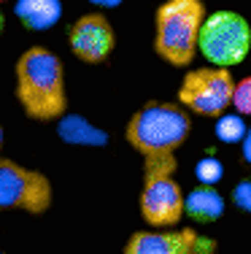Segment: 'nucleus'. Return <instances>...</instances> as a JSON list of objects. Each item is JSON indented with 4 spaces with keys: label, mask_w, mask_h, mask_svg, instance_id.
<instances>
[{
    "label": "nucleus",
    "mask_w": 251,
    "mask_h": 254,
    "mask_svg": "<svg viewBox=\"0 0 251 254\" xmlns=\"http://www.w3.org/2000/svg\"><path fill=\"white\" fill-rule=\"evenodd\" d=\"M51 200L54 190L44 173L0 157V211L46 214L51 208Z\"/></svg>",
    "instance_id": "nucleus-5"
},
{
    "label": "nucleus",
    "mask_w": 251,
    "mask_h": 254,
    "mask_svg": "<svg viewBox=\"0 0 251 254\" xmlns=\"http://www.w3.org/2000/svg\"><path fill=\"white\" fill-rule=\"evenodd\" d=\"M235 78L227 68H197L184 76L178 87V103L202 117H224L232 106Z\"/></svg>",
    "instance_id": "nucleus-6"
},
{
    "label": "nucleus",
    "mask_w": 251,
    "mask_h": 254,
    "mask_svg": "<svg viewBox=\"0 0 251 254\" xmlns=\"http://www.w3.org/2000/svg\"><path fill=\"white\" fill-rule=\"evenodd\" d=\"M14 14L27 30L38 33V30H49L51 25L59 22L62 3L59 0H16Z\"/></svg>",
    "instance_id": "nucleus-11"
},
{
    "label": "nucleus",
    "mask_w": 251,
    "mask_h": 254,
    "mask_svg": "<svg viewBox=\"0 0 251 254\" xmlns=\"http://www.w3.org/2000/svg\"><path fill=\"white\" fill-rule=\"evenodd\" d=\"M0 146H3V127H0Z\"/></svg>",
    "instance_id": "nucleus-21"
},
{
    "label": "nucleus",
    "mask_w": 251,
    "mask_h": 254,
    "mask_svg": "<svg viewBox=\"0 0 251 254\" xmlns=\"http://www.w3.org/2000/svg\"><path fill=\"white\" fill-rule=\"evenodd\" d=\"M68 44L81 63L98 65L108 60V54L113 52V44H116V35H113L111 22L103 14L92 11V14L79 16L68 27Z\"/></svg>",
    "instance_id": "nucleus-8"
},
{
    "label": "nucleus",
    "mask_w": 251,
    "mask_h": 254,
    "mask_svg": "<svg viewBox=\"0 0 251 254\" xmlns=\"http://www.w3.org/2000/svg\"><path fill=\"white\" fill-rule=\"evenodd\" d=\"M92 5H100V8H116V5H122V0H89Z\"/></svg>",
    "instance_id": "nucleus-19"
},
{
    "label": "nucleus",
    "mask_w": 251,
    "mask_h": 254,
    "mask_svg": "<svg viewBox=\"0 0 251 254\" xmlns=\"http://www.w3.org/2000/svg\"><path fill=\"white\" fill-rule=\"evenodd\" d=\"M141 214L154 227H173L187 214V195L173 173H143Z\"/></svg>",
    "instance_id": "nucleus-7"
},
{
    "label": "nucleus",
    "mask_w": 251,
    "mask_h": 254,
    "mask_svg": "<svg viewBox=\"0 0 251 254\" xmlns=\"http://www.w3.org/2000/svg\"><path fill=\"white\" fill-rule=\"evenodd\" d=\"M16 100L22 111L35 122L62 119L65 98V68L59 57L46 46H30L16 60Z\"/></svg>",
    "instance_id": "nucleus-1"
},
{
    "label": "nucleus",
    "mask_w": 251,
    "mask_h": 254,
    "mask_svg": "<svg viewBox=\"0 0 251 254\" xmlns=\"http://www.w3.org/2000/svg\"><path fill=\"white\" fill-rule=\"evenodd\" d=\"M195 176H197V181H200V184L216 187L219 181H222V176H224V168H222V162H219L213 154H205V157H200V160H197Z\"/></svg>",
    "instance_id": "nucleus-14"
},
{
    "label": "nucleus",
    "mask_w": 251,
    "mask_h": 254,
    "mask_svg": "<svg viewBox=\"0 0 251 254\" xmlns=\"http://www.w3.org/2000/svg\"><path fill=\"white\" fill-rule=\"evenodd\" d=\"M222 214H224V197L219 195L216 187L200 184L187 195V216L189 219L208 225V222H216Z\"/></svg>",
    "instance_id": "nucleus-12"
},
{
    "label": "nucleus",
    "mask_w": 251,
    "mask_h": 254,
    "mask_svg": "<svg viewBox=\"0 0 251 254\" xmlns=\"http://www.w3.org/2000/svg\"><path fill=\"white\" fill-rule=\"evenodd\" d=\"M0 3H3V0H0Z\"/></svg>",
    "instance_id": "nucleus-23"
},
{
    "label": "nucleus",
    "mask_w": 251,
    "mask_h": 254,
    "mask_svg": "<svg viewBox=\"0 0 251 254\" xmlns=\"http://www.w3.org/2000/svg\"><path fill=\"white\" fill-rule=\"evenodd\" d=\"M232 203L241 211L251 214V179H241L235 187H232Z\"/></svg>",
    "instance_id": "nucleus-16"
},
{
    "label": "nucleus",
    "mask_w": 251,
    "mask_h": 254,
    "mask_svg": "<svg viewBox=\"0 0 251 254\" xmlns=\"http://www.w3.org/2000/svg\"><path fill=\"white\" fill-rule=\"evenodd\" d=\"M241 149H243V160L251 162V127H249V132H246V138H243V143H241Z\"/></svg>",
    "instance_id": "nucleus-18"
},
{
    "label": "nucleus",
    "mask_w": 251,
    "mask_h": 254,
    "mask_svg": "<svg viewBox=\"0 0 251 254\" xmlns=\"http://www.w3.org/2000/svg\"><path fill=\"white\" fill-rule=\"evenodd\" d=\"M251 52V25L238 11H213L200 30V54L213 68L241 65Z\"/></svg>",
    "instance_id": "nucleus-4"
},
{
    "label": "nucleus",
    "mask_w": 251,
    "mask_h": 254,
    "mask_svg": "<svg viewBox=\"0 0 251 254\" xmlns=\"http://www.w3.org/2000/svg\"><path fill=\"white\" fill-rule=\"evenodd\" d=\"M57 132L65 143H73V146H105L108 143V132L95 127L81 114H65L57 122Z\"/></svg>",
    "instance_id": "nucleus-10"
},
{
    "label": "nucleus",
    "mask_w": 251,
    "mask_h": 254,
    "mask_svg": "<svg viewBox=\"0 0 251 254\" xmlns=\"http://www.w3.org/2000/svg\"><path fill=\"white\" fill-rule=\"evenodd\" d=\"M3 27H5V14H3V8H0V35H3Z\"/></svg>",
    "instance_id": "nucleus-20"
},
{
    "label": "nucleus",
    "mask_w": 251,
    "mask_h": 254,
    "mask_svg": "<svg viewBox=\"0 0 251 254\" xmlns=\"http://www.w3.org/2000/svg\"><path fill=\"white\" fill-rule=\"evenodd\" d=\"M0 254H5V252H0Z\"/></svg>",
    "instance_id": "nucleus-22"
},
{
    "label": "nucleus",
    "mask_w": 251,
    "mask_h": 254,
    "mask_svg": "<svg viewBox=\"0 0 251 254\" xmlns=\"http://www.w3.org/2000/svg\"><path fill=\"white\" fill-rule=\"evenodd\" d=\"M232 106L238 114H246L251 117V76L235 81V95H232Z\"/></svg>",
    "instance_id": "nucleus-15"
},
{
    "label": "nucleus",
    "mask_w": 251,
    "mask_h": 254,
    "mask_svg": "<svg viewBox=\"0 0 251 254\" xmlns=\"http://www.w3.org/2000/svg\"><path fill=\"white\" fill-rule=\"evenodd\" d=\"M205 22L202 0H165L154 11V52L167 65H189L200 52V30Z\"/></svg>",
    "instance_id": "nucleus-3"
},
{
    "label": "nucleus",
    "mask_w": 251,
    "mask_h": 254,
    "mask_svg": "<svg viewBox=\"0 0 251 254\" xmlns=\"http://www.w3.org/2000/svg\"><path fill=\"white\" fill-rule=\"evenodd\" d=\"M200 233L184 230H141L133 233L122 254H192Z\"/></svg>",
    "instance_id": "nucleus-9"
},
{
    "label": "nucleus",
    "mask_w": 251,
    "mask_h": 254,
    "mask_svg": "<svg viewBox=\"0 0 251 254\" xmlns=\"http://www.w3.org/2000/svg\"><path fill=\"white\" fill-rule=\"evenodd\" d=\"M213 130H216V138L222 143H243L249 127L241 119V114H224V117L216 119V127H213Z\"/></svg>",
    "instance_id": "nucleus-13"
},
{
    "label": "nucleus",
    "mask_w": 251,
    "mask_h": 254,
    "mask_svg": "<svg viewBox=\"0 0 251 254\" xmlns=\"http://www.w3.org/2000/svg\"><path fill=\"white\" fill-rule=\"evenodd\" d=\"M192 132V119L181 103H146L130 117L124 138L143 160L170 157Z\"/></svg>",
    "instance_id": "nucleus-2"
},
{
    "label": "nucleus",
    "mask_w": 251,
    "mask_h": 254,
    "mask_svg": "<svg viewBox=\"0 0 251 254\" xmlns=\"http://www.w3.org/2000/svg\"><path fill=\"white\" fill-rule=\"evenodd\" d=\"M213 252H216V241L208 238V235H200V238H197V246H195V252H192V254H213Z\"/></svg>",
    "instance_id": "nucleus-17"
}]
</instances>
